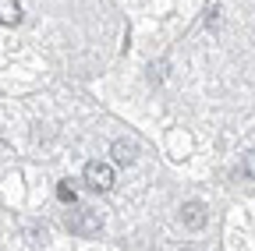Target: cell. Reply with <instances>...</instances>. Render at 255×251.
Masks as SVG:
<instances>
[{
  "label": "cell",
  "instance_id": "1",
  "mask_svg": "<svg viewBox=\"0 0 255 251\" xmlns=\"http://www.w3.org/2000/svg\"><path fill=\"white\" fill-rule=\"evenodd\" d=\"M68 230L78 234V237H96L103 230V216L96 212V209H75L68 216Z\"/></svg>",
  "mask_w": 255,
  "mask_h": 251
},
{
  "label": "cell",
  "instance_id": "7",
  "mask_svg": "<svg viewBox=\"0 0 255 251\" xmlns=\"http://www.w3.org/2000/svg\"><path fill=\"white\" fill-rule=\"evenodd\" d=\"M241 170H245V177H252V180H255V149H248V152H245Z\"/></svg>",
  "mask_w": 255,
  "mask_h": 251
},
{
  "label": "cell",
  "instance_id": "4",
  "mask_svg": "<svg viewBox=\"0 0 255 251\" xmlns=\"http://www.w3.org/2000/svg\"><path fill=\"white\" fill-rule=\"evenodd\" d=\"M135 152H138V145H135V142H124V138H117V142H114V160H117L121 167L131 163V160H135Z\"/></svg>",
  "mask_w": 255,
  "mask_h": 251
},
{
  "label": "cell",
  "instance_id": "3",
  "mask_svg": "<svg viewBox=\"0 0 255 251\" xmlns=\"http://www.w3.org/2000/svg\"><path fill=\"white\" fill-rule=\"evenodd\" d=\"M181 223L188 230H202L206 227V205L202 202H184L181 205Z\"/></svg>",
  "mask_w": 255,
  "mask_h": 251
},
{
  "label": "cell",
  "instance_id": "8",
  "mask_svg": "<svg viewBox=\"0 0 255 251\" xmlns=\"http://www.w3.org/2000/svg\"><path fill=\"white\" fill-rule=\"evenodd\" d=\"M184 251H202V248H184Z\"/></svg>",
  "mask_w": 255,
  "mask_h": 251
},
{
  "label": "cell",
  "instance_id": "2",
  "mask_svg": "<svg viewBox=\"0 0 255 251\" xmlns=\"http://www.w3.org/2000/svg\"><path fill=\"white\" fill-rule=\"evenodd\" d=\"M85 184L92 187V191H110V187H114V167L110 163H100V160H92V163H85Z\"/></svg>",
  "mask_w": 255,
  "mask_h": 251
},
{
  "label": "cell",
  "instance_id": "6",
  "mask_svg": "<svg viewBox=\"0 0 255 251\" xmlns=\"http://www.w3.org/2000/svg\"><path fill=\"white\" fill-rule=\"evenodd\" d=\"M57 198H60L64 205H75V202H78V191L71 187V180H60V184H57Z\"/></svg>",
  "mask_w": 255,
  "mask_h": 251
},
{
  "label": "cell",
  "instance_id": "5",
  "mask_svg": "<svg viewBox=\"0 0 255 251\" xmlns=\"http://www.w3.org/2000/svg\"><path fill=\"white\" fill-rule=\"evenodd\" d=\"M21 21V4L18 0H0V25H18Z\"/></svg>",
  "mask_w": 255,
  "mask_h": 251
}]
</instances>
